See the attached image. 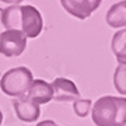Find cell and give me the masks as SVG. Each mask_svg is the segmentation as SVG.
<instances>
[{
	"instance_id": "1",
	"label": "cell",
	"mask_w": 126,
	"mask_h": 126,
	"mask_svg": "<svg viewBox=\"0 0 126 126\" xmlns=\"http://www.w3.org/2000/svg\"><path fill=\"white\" fill-rule=\"evenodd\" d=\"M91 118L95 126H126V98L104 95L93 104Z\"/></svg>"
},
{
	"instance_id": "2",
	"label": "cell",
	"mask_w": 126,
	"mask_h": 126,
	"mask_svg": "<svg viewBox=\"0 0 126 126\" xmlns=\"http://www.w3.org/2000/svg\"><path fill=\"white\" fill-rule=\"evenodd\" d=\"M34 77L32 72L25 66H18L7 70L0 79V90L3 91V94L18 98L24 97L28 93L31 87Z\"/></svg>"
},
{
	"instance_id": "3",
	"label": "cell",
	"mask_w": 126,
	"mask_h": 126,
	"mask_svg": "<svg viewBox=\"0 0 126 126\" xmlns=\"http://www.w3.org/2000/svg\"><path fill=\"white\" fill-rule=\"evenodd\" d=\"M27 36L18 30H6L0 34V55L16 58L23 55L27 48Z\"/></svg>"
},
{
	"instance_id": "4",
	"label": "cell",
	"mask_w": 126,
	"mask_h": 126,
	"mask_svg": "<svg viewBox=\"0 0 126 126\" xmlns=\"http://www.w3.org/2000/svg\"><path fill=\"white\" fill-rule=\"evenodd\" d=\"M44 30V18L36 7L31 4L21 6L20 31L24 32L27 38H36Z\"/></svg>"
},
{
	"instance_id": "5",
	"label": "cell",
	"mask_w": 126,
	"mask_h": 126,
	"mask_svg": "<svg viewBox=\"0 0 126 126\" xmlns=\"http://www.w3.org/2000/svg\"><path fill=\"white\" fill-rule=\"evenodd\" d=\"M13 108L16 112V116L23 122L32 123L36 122L41 116V105L35 101L30 99L28 97H18L13 99Z\"/></svg>"
},
{
	"instance_id": "6",
	"label": "cell",
	"mask_w": 126,
	"mask_h": 126,
	"mask_svg": "<svg viewBox=\"0 0 126 126\" xmlns=\"http://www.w3.org/2000/svg\"><path fill=\"white\" fill-rule=\"evenodd\" d=\"M102 0H60V4L67 14L79 20H86L101 6Z\"/></svg>"
},
{
	"instance_id": "7",
	"label": "cell",
	"mask_w": 126,
	"mask_h": 126,
	"mask_svg": "<svg viewBox=\"0 0 126 126\" xmlns=\"http://www.w3.org/2000/svg\"><path fill=\"white\" fill-rule=\"evenodd\" d=\"M52 88H53V99L55 101H62V102H69V101H77L80 99V91L74 84V81L64 79V77H58L52 81Z\"/></svg>"
},
{
	"instance_id": "8",
	"label": "cell",
	"mask_w": 126,
	"mask_h": 126,
	"mask_svg": "<svg viewBox=\"0 0 126 126\" xmlns=\"http://www.w3.org/2000/svg\"><path fill=\"white\" fill-rule=\"evenodd\" d=\"M25 97H28L32 101H35L39 105L48 104L49 101L53 99V88H52V84L48 83L46 80L36 79V80L32 81V84L30 87L28 93L25 94Z\"/></svg>"
},
{
	"instance_id": "9",
	"label": "cell",
	"mask_w": 126,
	"mask_h": 126,
	"mask_svg": "<svg viewBox=\"0 0 126 126\" xmlns=\"http://www.w3.org/2000/svg\"><path fill=\"white\" fill-rule=\"evenodd\" d=\"M105 21L111 28H126V0L118 1L108 9Z\"/></svg>"
},
{
	"instance_id": "10",
	"label": "cell",
	"mask_w": 126,
	"mask_h": 126,
	"mask_svg": "<svg viewBox=\"0 0 126 126\" xmlns=\"http://www.w3.org/2000/svg\"><path fill=\"white\" fill-rule=\"evenodd\" d=\"M111 49L118 60V64L126 66V28L116 31L111 41Z\"/></svg>"
},
{
	"instance_id": "11",
	"label": "cell",
	"mask_w": 126,
	"mask_h": 126,
	"mask_svg": "<svg viewBox=\"0 0 126 126\" xmlns=\"http://www.w3.org/2000/svg\"><path fill=\"white\" fill-rule=\"evenodd\" d=\"M113 87L122 95H126V66L118 64L113 73Z\"/></svg>"
},
{
	"instance_id": "12",
	"label": "cell",
	"mask_w": 126,
	"mask_h": 126,
	"mask_svg": "<svg viewBox=\"0 0 126 126\" xmlns=\"http://www.w3.org/2000/svg\"><path fill=\"white\" fill-rule=\"evenodd\" d=\"M73 111L79 118H86L93 111V101L91 99H77L73 102Z\"/></svg>"
},
{
	"instance_id": "13",
	"label": "cell",
	"mask_w": 126,
	"mask_h": 126,
	"mask_svg": "<svg viewBox=\"0 0 126 126\" xmlns=\"http://www.w3.org/2000/svg\"><path fill=\"white\" fill-rule=\"evenodd\" d=\"M36 126H59L56 122L50 121V119H46V121H41L39 123H36Z\"/></svg>"
},
{
	"instance_id": "14",
	"label": "cell",
	"mask_w": 126,
	"mask_h": 126,
	"mask_svg": "<svg viewBox=\"0 0 126 126\" xmlns=\"http://www.w3.org/2000/svg\"><path fill=\"white\" fill-rule=\"evenodd\" d=\"M1 3H9V4H18V3H23L27 0H0Z\"/></svg>"
},
{
	"instance_id": "15",
	"label": "cell",
	"mask_w": 126,
	"mask_h": 126,
	"mask_svg": "<svg viewBox=\"0 0 126 126\" xmlns=\"http://www.w3.org/2000/svg\"><path fill=\"white\" fill-rule=\"evenodd\" d=\"M3 123V112H1V109H0V126Z\"/></svg>"
}]
</instances>
